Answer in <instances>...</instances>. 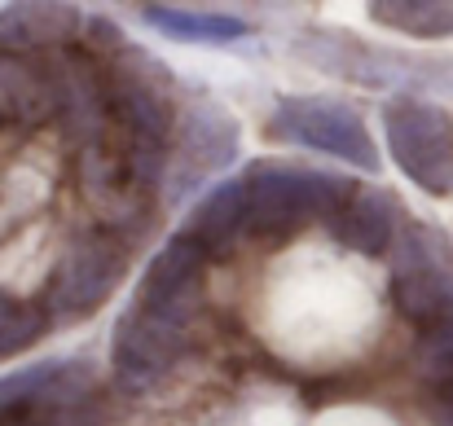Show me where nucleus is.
I'll list each match as a JSON object with an SVG mask.
<instances>
[{"label":"nucleus","mask_w":453,"mask_h":426,"mask_svg":"<svg viewBox=\"0 0 453 426\" xmlns=\"http://www.w3.org/2000/svg\"><path fill=\"white\" fill-rule=\"evenodd\" d=\"M80 13L66 4H13L0 13V44L9 57L58 53L75 40Z\"/></svg>","instance_id":"1a4fd4ad"},{"label":"nucleus","mask_w":453,"mask_h":426,"mask_svg":"<svg viewBox=\"0 0 453 426\" xmlns=\"http://www.w3.org/2000/svg\"><path fill=\"white\" fill-rule=\"evenodd\" d=\"M242 224H247V189H242V180H225V185L203 194V202L194 207V216H189V224L180 233L189 242H198L216 260V255H225L234 247Z\"/></svg>","instance_id":"9b49d317"},{"label":"nucleus","mask_w":453,"mask_h":426,"mask_svg":"<svg viewBox=\"0 0 453 426\" xmlns=\"http://www.w3.org/2000/svg\"><path fill=\"white\" fill-rule=\"evenodd\" d=\"M207 264H211V255L198 242H189L185 233H176L146 264L133 308L172 325V330H185L203 308V269Z\"/></svg>","instance_id":"423d86ee"},{"label":"nucleus","mask_w":453,"mask_h":426,"mask_svg":"<svg viewBox=\"0 0 453 426\" xmlns=\"http://www.w3.org/2000/svg\"><path fill=\"white\" fill-rule=\"evenodd\" d=\"M392 229H396V207L383 189H352V198L330 216V233L361 255H383L396 238Z\"/></svg>","instance_id":"9d476101"},{"label":"nucleus","mask_w":453,"mask_h":426,"mask_svg":"<svg viewBox=\"0 0 453 426\" xmlns=\"http://www.w3.org/2000/svg\"><path fill=\"white\" fill-rule=\"evenodd\" d=\"M106 71V97H111V119L137 149H167L176 110L167 97V71L142 49H119L102 57Z\"/></svg>","instance_id":"f03ea898"},{"label":"nucleus","mask_w":453,"mask_h":426,"mask_svg":"<svg viewBox=\"0 0 453 426\" xmlns=\"http://www.w3.org/2000/svg\"><path fill=\"white\" fill-rule=\"evenodd\" d=\"M44 330H49V316L40 303H18L13 294L0 290V361L27 352Z\"/></svg>","instance_id":"ddd939ff"},{"label":"nucleus","mask_w":453,"mask_h":426,"mask_svg":"<svg viewBox=\"0 0 453 426\" xmlns=\"http://www.w3.org/2000/svg\"><path fill=\"white\" fill-rule=\"evenodd\" d=\"M374 18H388V27H401L414 35H445L453 27L449 9H436V4H374Z\"/></svg>","instance_id":"4468645a"},{"label":"nucleus","mask_w":453,"mask_h":426,"mask_svg":"<svg viewBox=\"0 0 453 426\" xmlns=\"http://www.w3.org/2000/svg\"><path fill=\"white\" fill-rule=\"evenodd\" d=\"M247 189V224L242 233L256 242H282L296 238L303 224L326 220L352 198V180L330 171H303L287 163H256L242 176Z\"/></svg>","instance_id":"f257e3e1"},{"label":"nucleus","mask_w":453,"mask_h":426,"mask_svg":"<svg viewBox=\"0 0 453 426\" xmlns=\"http://www.w3.org/2000/svg\"><path fill=\"white\" fill-rule=\"evenodd\" d=\"M142 18L154 31H163L172 40H194V44H225V40H242L251 31V22H242L234 13H198V9H176V4H146Z\"/></svg>","instance_id":"f8f14e48"},{"label":"nucleus","mask_w":453,"mask_h":426,"mask_svg":"<svg viewBox=\"0 0 453 426\" xmlns=\"http://www.w3.org/2000/svg\"><path fill=\"white\" fill-rule=\"evenodd\" d=\"M124 273H128V251L115 233L106 229L80 233L66 247L62 264L53 269V282L40 299L49 325H71V321L93 316L115 294V285L124 282Z\"/></svg>","instance_id":"7ed1b4c3"},{"label":"nucleus","mask_w":453,"mask_h":426,"mask_svg":"<svg viewBox=\"0 0 453 426\" xmlns=\"http://www.w3.org/2000/svg\"><path fill=\"white\" fill-rule=\"evenodd\" d=\"M9 119H13V115H9V102H4V93H0V128H4Z\"/></svg>","instance_id":"2eb2a0df"},{"label":"nucleus","mask_w":453,"mask_h":426,"mask_svg":"<svg viewBox=\"0 0 453 426\" xmlns=\"http://www.w3.org/2000/svg\"><path fill=\"white\" fill-rule=\"evenodd\" d=\"M388 124V145L392 158L410 180H418L432 194H453V124L423 102H388L383 106Z\"/></svg>","instance_id":"39448f33"},{"label":"nucleus","mask_w":453,"mask_h":426,"mask_svg":"<svg viewBox=\"0 0 453 426\" xmlns=\"http://www.w3.org/2000/svg\"><path fill=\"white\" fill-rule=\"evenodd\" d=\"M176 128H180V163H185L180 185H194L198 176L220 171L238 158V124L211 102L185 106Z\"/></svg>","instance_id":"6e6552de"},{"label":"nucleus","mask_w":453,"mask_h":426,"mask_svg":"<svg viewBox=\"0 0 453 426\" xmlns=\"http://www.w3.org/2000/svg\"><path fill=\"white\" fill-rule=\"evenodd\" d=\"M185 352V330H172L146 312L128 308L115 325V352H111V374L124 396H142L176 365Z\"/></svg>","instance_id":"0eeeda50"},{"label":"nucleus","mask_w":453,"mask_h":426,"mask_svg":"<svg viewBox=\"0 0 453 426\" xmlns=\"http://www.w3.org/2000/svg\"><path fill=\"white\" fill-rule=\"evenodd\" d=\"M269 137L287 145H303L317 154H334L357 167H379V149L370 141L361 115L343 102L326 97H287L269 119Z\"/></svg>","instance_id":"20e7f679"}]
</instances>
